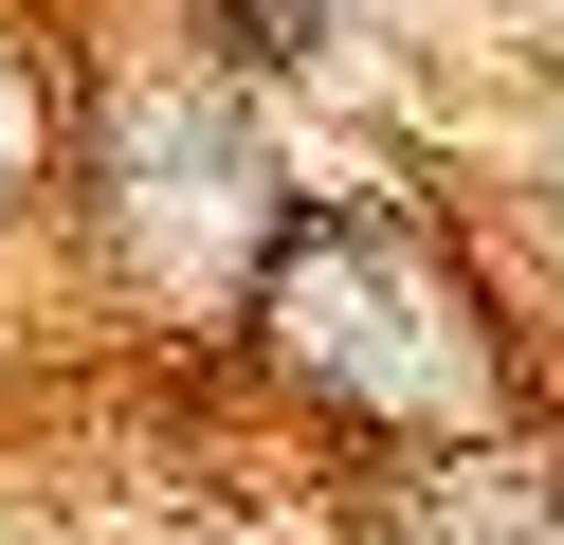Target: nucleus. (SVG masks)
<instances>
[{"label":"nucleus","mask_w":564,"mask_h":545,"mask_svg":"<svg viewBox=\"0 0 564 545\" xmlns=\"http://www.w3.org/2000/svg\"><path fill=\"white\" fill-rule=\"evenodd\" d=\"M219 36H237V55H310L328 19H310V0H219Z\"/></svg>","instance_id":"f257e3e1"}]
</instances>
